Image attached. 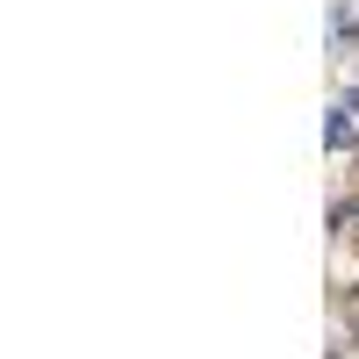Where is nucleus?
I'll return each mask as SVG.
<instances>
[{
    "label": "nucleus",
    "instance_id": "obj_3",
    "mask_svg": "<svg viewBox=\"0 0 359 359\" xmlns=\"http://www.w3.org/2000/svg\"><path fill=\"white\" fill-rule=\"evenodd\" d=\"M345 108H352V115H359V86H352V94H345Z\"/></svg>",
    "mask_w": 359,
    "mask_h": 359
},
{
    "label": "nucleus",
    "instance_id": "obj_2",
    "mask_svg": "<svg viewBox=\"0 0 359 359\" xmlns=\"http://www.w3.org/2000/svg\"><path fill=\"white\" fill-rule=\"evenodd\" d=\"M331 43H338V50H352V43H359V15L345 8V0L331 8Z\"/></svg>",
    "mask_w": 359,
    "mask_h": 359
},
{
    "label": "nucleus",
    "instance_id": "obj_1",
    "mask_svg": "<svg viewBox=\"0 0 359 359\" xmlns=\"http://www.w3.org/2000/svg\"><path fill=\"white\" fill-rule=\"evenodd\" d=\"M323 144H331V151H352V144H359V130H352V115H345V108L323 115Z\"/></svg>",
    "mask_w": 359,
    "mask_h": 359
}]
</instances>
